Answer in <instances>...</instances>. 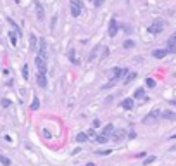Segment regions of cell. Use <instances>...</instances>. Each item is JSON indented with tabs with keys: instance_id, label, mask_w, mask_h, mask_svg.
<instances>
[{
	"instance_id": "1",
	"label": "cell",
	"mask_w": 176,
	"mask_h": 166,
	"mask_svg": "<svg viewBox=\"0 0 176 166\" xmlns=\"http://www.w3.org/2000/svg\"><path fill=\"white\" fill-rule=\"evenodd\" d=\"M35 64H36V69H38V73H47V61H45V57H41V55H36L35 57Z\"/></svg>"
},
{
	"instance_id": "2",
	"label": "cell",
	"mask_w": 176,
	"mask_h": 166,
	"mask_svg": "<svg viewBox=\"0 0 176 166\" xmlns=\"http://www.w3.org/2000/svg\"><path fill=\"white\" fill-rule=\"evenodd\" d=\"M164 29V23L161 21V19H157V21H154L150 26H149V31L152 33V35H157V33H161Z\"/></svg>"
},
{
	"instance_id": "3",
	"label": "cell",
	"mask_w": 176,
	"mask_h": 166,
	"mask_svg": "<svg viewBox=\"0 0 176 166\" xmlns=\"http://www.w3.org/2000/svg\"><path fill=\"white\" fill-rule=\"evenodd\" d=\"M161 116H162V113H161L159 109H154L152 113H149V114L143 118V123H152V121H157Z\"/></svg>"
},
{
	"instance_id": "4",
	"label": "cell",
	"mask_w": 176,
	"mask_h": 166,
	"mask_svg": "<svg viewBox=\"0 0 176 166\" xmlns=\"http://www.w3.org/2000/svg\"><path fill=\"white\" fill-rule=\"evenodd\" d=\"M81 9H83V5H81L80 0H71V14H73L74 17H78V16L81 14Z\"/></svg>"
},
{
	"instance_id": "5",
	"label": "cell",
	"mask_w": 176,
	"mask_h": 166,
	"mask_svg": "<svg viewBox=\"0 0 176 166\" xmlns=\"http://www.w3.org/2000/svg\"><path fill=\"white\" fill-rule=\"evenodd\" d=\"M126 76H128V69L126 68H116L114 69V81L121 80V78H126Z\"/></svg>"
},
{
	"instance_id": "6",
	"label": "cell",
	"mask_w": 176,
	"mask_h": 166,
	"mask_svg": "<svg viewBox=\"0 0 176 166\" xmlns=\"http://www.w3.org/2000/svg\"><path fill=\"white\" fill-rule=\"evenodd\" d=\"M118 29H119V24L116 23V19H111V23H109V36H116Z\"/></svg>"
},
{
	"instance_id": "7",
	"label": "cell",
	"mask_w": 176,
	"mask_h": 166,
	"mask_svg": "<svg viewBox=\"0 0 176 166\" xmlns=\"http://www.w3.org/2000/svg\"><path fill=\"white\" fill-rule=\"evenodd\" d=\"M38 55L47 57V43H45V38H40V45H38Z\"/></svg>"
},
{
	"instance_id": "8",
	"label": "cell",
	"mask_w": 176,
	"mask_h": 166,
	"mask_svg": "<svg viewBox=\"0 0 176 166\" xmlns=\"http://www.w3.org/2000/svg\"><path fill=\"white\" fill-rule=\"evenodd\" d=\"M169 54V50L168 49H157V50H154L152 52V55L156 57V59H162V57H166Z\"/></svg>"
},
{
	"instance_id": "9",
	"label": "cell",
	"mask_w": 176,
	"mask_h": 166,
	"mask_svg": "<svg viewBox=\"0 0 176 166\" xmlns=\"http://www.w3.org/2000/svg\"><path fill=\"white\" fill-rule=\"evenodd\" d=\"M36 83H38L41 88H45V87H47V76H45L43 73H38V74H36Z\"/></svg>"
},
{
	"instance_id": "10",
	"label": "cell",
	"mask_w": 176,
	"mask_h": 166,
	"mask_svg": "<svg viewBox=\"0 0 176 166\" xmlns=\"http://www.w3.org/2000/svg\"><path fill=\"white\" fill-rule=\"evenodd\" d=\"M133 106H135V100H133V99H124V100L121 102V107H123V109H126V111L133 109Z\"/></svg>"
},
{
	"instance_id": "11",
	"label": "cell",
	"mask_w": 176,
	"mask_h": 166,
	"mask_svg": "<svg viewBox=\"0 0 176 166\" xmlns=\"http://www.w3.org/2000/svg\"><path fill=\"white\" fill-rule=\"evenodd\" d=\"M102 135L105 137V139H109V137H112L114 135V125H107L104 130H102Z\"/></svg>"
},
{
	"instance_id": "12",
	"label": "cell",
	"mask_w": 176,
	"mask_h": 166,
	"mask_svg": "<svg viewBox=\"0 0 176 166\" xmlns=\"http://www.w3.org/2000/svg\"><path fill=\"white\" fill-rule=\"evenodd\" d=\"M161 118H164V120H176V114L171 113V111H162V116Z\"/></svg>"
},
{
	"instance_id": "13",
	"label": "cell",
	"mask_w": 176,
	"mask_h": 166,
	"mask_svg": "<svg viewBox=\"0 0 176 166\" xmlns=\"http://www.w3.org/2000/svg\"><path fill=\"white\" fill-rule=\"evenodd\" d=\"M36 16H38V19H40V21L45 17V14H43V7H41L38 2H36Z\"/></svg>"
},
{
	"instance_id": "14",
	"label": "cell",
	"mask_w": 176,
	"mask_h": 166,
	"mask_svg": "<svg viewBox=\"0 0 176 166\" xmlns=\"http://www.w3.org/2000/svg\"><path fill=\"white\" fill-rule=\"evenodd\" d=\"M67 55H69V61H71L73 64H78V62H80V59L76 57V52H74V50H69V54H67Z\"/></svg>"
},
{
	"instance_id": "15",
	"label": "cell",
	"mask_w": 176,
	"mask_h": 166,
	"mask_svg": "<svg viewBox=\"0 0 176 166\" xmlns=\"http://www.w3.org/2000/svg\"><path fill=\"white\" fill-rule=\"evenodd\" d=\"M168 45H169L168 49H173V47H176V31L173 33V35H171V36H169V40H168Z\"/></svg>"
},
{
	"instance_id": "16",
	"label": "cell",
	"mask_w": 176,
	"mask_h": 166,
	"mask_svg": "<svg viewBox=\"0 0 176 166\" xmlns=\"http://www.w3.org/2000/svg\"><path fill=\"white\" fill-rule=\"evenodd\" d=\"M29 49H31V50L36 49V36H35V35H29Z\"/></svg>"
},
{
	"instance_id": "17",
	"label": "cell",
	"mask_w": 176,
	"mask_h": 166,
	"mask_svg": "<svg viewBox=\"0 0 176 166\" xmlns=\"http://www.w3.org/2000/svg\"><path fill=\"white\" fill-rule=\"evenodd\" d=\"M135 78H137V73H135V71H131V73H128V76H126L123 81H124V83H130V81H133Z\"/></svg>"
},
{
	"instance_id": "18",
	"label": "cell",
	"mask_w": 176,
	"mask_h": 166,
	"mask_svg": "<svg viewBox=\"0 0 176 166\" xmlns=\"http://www.w3.org/2000/svg\"><path fill=\"white\" fill-rule=\"evenodd\" d=\"M135 99H145V90L143 88L135 90Z\"/></svg>"
},
{
	"instance_id": "19",
	"label": "cell",
	"mask_w": 176,
	"mask_h": 166,
	"mask_svg": "<svg viewBox=\"0 0 176 166\" xmlns=\"http://www.w3.org/2000/svg\"><path fill=\"white\" fill-rule=\"evenodd\" d=\"M40 107V100H38V97H33V102H31V109L33 111H36Z\"/></svg>"
},
{
	"instance_id": "20",
	"label": "cell",
	"mask_w": 176,
	"mask_h": 166,
	"mask_svg": "<svg viewBox=\"0 0 176 166\" xmlns=\"http://www.w3.org/2000/svg\"><path fill=\"white\" fill-rule=\"evenodd\" d=\"M9 38H10V43H12V45L17 43V33H12V31H10V33H9Z\"/></svg>"
},
{
	"instance_id": "21",
	"label": "cell",
	"mask_w": 176,
	"mask_h": 166,
	"mask_svg": "<svg viewBox=\"0 0 176 166\" xmlns=\"http://www.w3.org/2000/svg\"><path fill=\"white\" fill-rule=\"evenodd\" d=\"M86 139H88V133H78V137H76L78 142H86Z\"/></svg>"
},
{
	"instance_id": "22",
	"label": "cell",
	"mask_w": 176,
	"mask_h": 166,
	"mask_svg": "<svg viewBox=\"0 0 176 166\" xmlns=\"http://www.w3.org/2000/svg\"><path fill=\"white\" fill-rule=\"evenodd\" d=\"M0 163H2L3 166H10V159L5 158V156H0Z\"/></svg>"
},
{
	"instance_id": "23",
	"label": "cell",
	"mask_w": 176,
	"mask_h": 166,
	"mask_svg": "<svg viewBox=\"0 0 176 166\" xmlns=\"http://www.w3.org/2000/svg\"><path fill=\"white\" fill-rule=\"evenodd\" d=\"M145 83H147V87H150V88H154V87H156V80H154V78H147V80H145Z\"/></svg>"
},
{
	"instance_id": "24",
	"label": "cell",
	"mask_w": 176,
	"mask_h": 166,
	"mask_svg": "<svg viewBox=\"0 0 176 166\" xmlns=\"http://www.w3.org/2000/svg\"><path fill=\"white\" fill-rule=\"evenodd\" d=\"M123 137H124V132H123V130H119V132L114 133V140H121Z\"/></svg>"
},
{
	"instance_id": "25",
	"label": "cell",
	"mask_w": 176,
	"mask_h": 166,
	"mask_svg": "<svg viewBox=\"0 0 176 166\" xmlns=\"http://www.w3.org/2000/svg\"><path fill=\"white\" fill-rule=\"evenodd\" d=\"M135 47V42L133 40H126L124 42V49H133Z\"/></svg>"
},
{
	"instance_id": "26",
	"label": "cell",
	"mask_w": 176,
	"mask_h": 166,
	"mask_svg": "<svg viewBox=\"0 0 176 166\" xmlns=\"http://www.w3.org/2000/svg\"><path fill=\"white\" fill-rule=\"evenodd\" d=\"M156 161V156H149L145 161H143V165H150V163H154Z\"/></svg>"
},
{
	"instance_id": "27",
	"label": "cell",
	"mask_w": 176,
	"mask_h": 166,
	"mask_svg": "<svg viewBox=\"0 0 176 166\" xmlns=\"http://www.w3.org/2000/svg\"><path fill=\"white\" fill-rule=\"evenodd\" d=\"M22 78H24V80H28V66H26V64L22 66Z\"/></svg>"
},
{
	"instance_id": "28",
	"label": "cell",
	"mask_w": 176,
	"mask_h": 166,
	"mask_svg": "<svg viewBox=\"0 0 176 166\" xmlns=\"http://www.w3.org/2000/svg\"><path fill=\"white\" fill-rule=\"evenodd\" d=\"M107 140H109V139H105L104 135H99V137H97V142H100V144H104V142H107Z\"/></svg>"
},
{
	"instance_id": "29",
	"label": "cell",
	"mask_w": 176,
	"mask_h": 166,
	"mask_svg": "<svg viewBox=\"0 0 176 166\" xmlns=\"http://www.w3.org/2000/svg\"><path fill=\"white\" fill-rule=\"evenodd\" d=\"M97 154H100V156H107V154H111V149H107V151H97Z\"/></svg>"
},
{
	"instance_id": "30",
	"label": "cell",
	"mask_w": 176,
	"mask_h": 166,
	"mask_svg": "<svg viewBox=\"0 0 176 166\" xmlns=\"http://www.w3.org/2000/svg\"><path fill=\"white\" fill-rule=\"evenodd\" d=\"M102 3H104V0H93V5H95V7H100Z\"/></svg>"
},
{
	"instance_id": "31",
	"label": "cell",
	"mask_w": 176,
	"mask_h": 166,
	"mask_svg": "<svg viewBox=\"0 0 176 166\" xmlns=\"http://www.w3.org/2000/svg\"><path fill=\"white\" fill-rule=\"evenodd\" d=\"M92 126H93V128H99V126H100V121H99V120H95V121H93V125H92Z\"/></svg>"
},
{
	"instance_id": "32",
	"label": "cell",
	"mask_w": 176,
	"mask_h": 166,
	"mask_svg": "<svg viewBox=\"0 0 176 166\" xmlns=\"http://www.w3.org/2000/svg\"><path fill=\"white\" fill-rule=\"evenodd\" d=\"M169 139H171V140H176V135H171V137H169Z\"/></svg>"
},
{
	"instance_id": "33",
	"label": "cell",
	"mask_w": 176,
	"mask_h": 166,
	"mask_svg": "<svg viewBox=\"0 0 176 166\" xmlns=\"http://www.w3.org/2000/svg\"><path fill=\"white\" fill-rule=\"evenodd\" d=\"M86 166H95V165H93V163H88V165H86Z\"/></svg>"
},
{
	"instance_id": "34",
	"label": "cell",
	"mask_w": 176,
	"mask_h": 166,
	"mask_svg": "<svg viewBox=\"0 0 176 166\" xmlns=\"http://www.w3.org/2000/svg\"><path fill=\"white\" fill-rule=\"evenodd\" d=\"M173 149H176V147H173Z\"/></svg>"
}]
</instances>
